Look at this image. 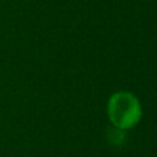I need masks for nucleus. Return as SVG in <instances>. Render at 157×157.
<instances>
[{
  "label": "nucleus",
  "mask_w": 157,
  "mask_h": 157,
  "mask_svg": "<svg viewBox=\"0 0 157 157\" xmlns=\"http://www.w3.org/2000/svg\"><path fill=\"white\" fill-rule=\"evenodd\" d=\"M106 113L114 128L128 131L139 124L144 110L141 101L135 94L130 91H116L109 97Z\"/></svg>",
  "instance_id": "nucleus-1"
}]
</instances>
